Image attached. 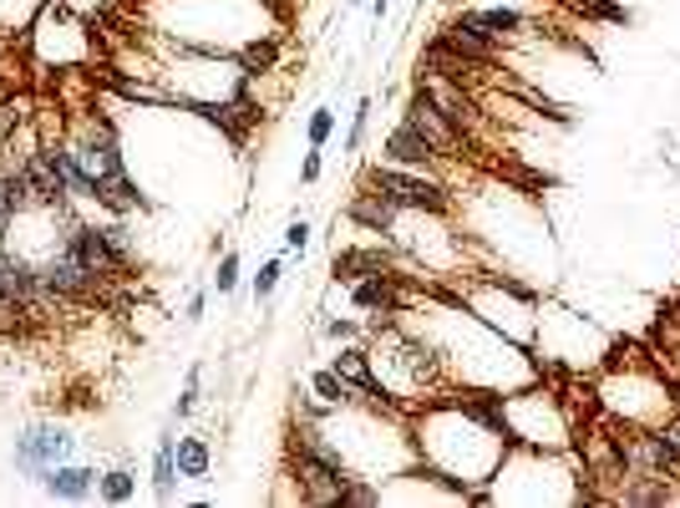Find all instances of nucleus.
<instances>
[{
    "mask_svg": "<svg viewBox=\"0 0 680 508\" xmlns=\"http://www.w3.org/2000/svg\"><path fill=\"white\" fill-rule=\"evenodd\" d=\"M72 147V158L81 163V174H87V184H92V199L107 203V209H118V214H132V209H147V199L132 188L128 168H122V153H118V137H112V128H107L102 118L87 122L81 128L77 143Z\"/></svg>",
    "mask_w": 680,
    "mask_h": 508,
    "instance_id": "obj_1",
    "label": "nucleus"
},
{
    "mask_svg": "<svg viewBox=\"0 0 680 508\" xmlns=\"http://www.w3.org/2000/svg\"><path fill=\"white\" fill-rule=\"evenodd\" d=\"M366 188L392 199L396 209H421V214H447V188L427 178L421 168H396V163H371Z\"/></svg>",
    "mask_w": 680,
    "mask_h": 508,
    "instance_id": "obj_2",
    "label": "nucleus"
},
{
    "mask_svg": "<svg viewBox=\"0 0 680 508\" xmlns=\"http://www.w3.org/2000/svg\"><path fill=\"white\" fill-rule=\"evenodd\" d=\"M66 250L77 254L81 265L92 269L97 280H128L132 275V254H128V244H122V234L118 229H97V224H66Z\"/></svg>",
    "mask_w": 680,
    "mask_h": 508,
    "instance_id": "obj_3",
    "label": "nucleus"
},
{
    "mask_svg": "<svg viewBox=\"0 0 680 508\" xmlns=\"http://www.w3.org/2000/svg\"><path fill=\"white\" fill-rule=\"evenodd\" d=\"M36 285H41V306H77V300H92L102 290V280L66 244L36 265Z\"/></svg>",
    "mask_w": 680,
    "mask_h": 508,
    "instance_id": "obj_4",
    "label": "nucleus"
},
{
    "mask_svg": "<svg viewBox=\"0 0 680 508\" xmlns=\"http://www.w3.org/2000/svg\"><path fill=\"white\" fill-rule=\"evenodd\" d=\"M406 122H412V128L432 143L437 158H462V153H468V137H462L458 128L442 118V108L432 102V92H427L421 81L412 87V97H406Z\"/></svg>",
    "mask_w": 680,
    "mask_h": 508,
    "instance_id": "obj_5",
    "label": "nucleus"
},
{
    "mask_svg": "<svg viewBox=\"0 0 680 508\" xmlns=\"http://www.w3.org/2000/svg\"><path fill=\"white\" fill-rule=\"evenodd\" d=\"M66 457H72V438H66L62 428L36 422V428H26L21 438H15V468L26 473V478H41V473L66 463Z\"/></svg>",
    "mask_w": 680,
    "mask_h": 508,
    "instance_id": "obj_6",
    "label": "nucleus"
},
{
    "mask_svg": "<svg viewBox=\"0 0 680 508\" xmlns=\"http://www.w3.org/2000/svg\"><path fill=\"white\" fill-rule=\"evenodd\" d=\"M452 26H468V31H478V36H487V41H508V36H518V31L528 26V15L513 11V5H483V11H458L452 15Z\"/></svg>",
    "mask_w": 680,
    "mask_h": 508,
    "instance_id": "obj_7",
    "label": "nucleus"
},
{
    "mask_svg": "<svg viewBox=\"0 0 680 508\" xmlns=\"http://www.w3.org/2000/svg\"><path fill=\"white\" fill-rule=\"evenodd\" d=\"M41 488H46V498H56V504H81V498H92L97 473L87 468V463H56V468L41 473Z\"/></svg>",
    "mask_w": 680,
    "mask_h": 508,
    "instance_id": "obj_8",
    "label": "nucleus"
},
{
    "mask_svg": "<svg viewBox=\"0 0 680 508\" xmlns=\"http://www.w3.org/2000/svg\"><path fill=\"white\" fill-rule=\"evenodd\" d=\"M381 153H386V163H396V168H432V163H437L432 143H427V137H421L406 118L396 122L392 133H386V147H381Z\"/></svg>",
    "mask_w": 680,
    "mask_h": 508,
    "instance_id": "obj_9",
    "label": "nucleus"
},
{
    "mask_svg": "<svg viewBox=\"0 0 680 508\" xmlns=\"http://www.w3.org/2000/svg\"><path fill=\"white\" fill-rule=\"evenodd\" d=\"M351 306L355 310H371V316H392L402 306V295H396V275L392 269H381V275H361L351 280Z\"/></svg>",
    "mask_w": 680,
    "mask_h": 508,
    "instance_id": "obj_10",
    "label": "nucleus"
},
{
    "mask_svg": "<svg viewBox=\"0 0 680 508\" xmlns=\"http://www.w3.org/2000/svg\"><path fill=\"white\" fill-rule=\"evenodd\" d=\"M336 366L340 376H346V382H351L355 391H361V397L371 401V407H381V401H386V387H381V376L371 372V356L361 346H346V351H336Z\"/></svg>",
    "mask_w": 680,
    "mask_h": 508,
    "instance_id": "obj_11",
    "label": "nucleus"
},
{
    "mask_svg": "<svg viewBox=\"0 0 680 508\" xmlns=\"http://www.w3.org/2000/svg\"><path fill=\"white\" fill-rule=\"evenodd\" d=\"M396 214H402V209H396L392 199H381V194H371V188H366V194H355V199H351V219H355V224H366L371 234H386V229L396 224Z\"/></svg>",
    "mask_w": 680,
    "mask_h": 508,
    "instance_id": "obj_12",
    "label": "nucleus"
},
{
    "mask_svg": "<svg viewBox=\"0 0 680 508\" xmlns=\"http://www.w3.org/2000/svg\"><path fill=\"white\" fill-rule=\"evenodd\" d=\"M173 432H163L153 448V498L157 504H173V488H178V457H173Z\"/></svg>",
    "mask_w": 680,
    "mask_h": 508,
    "instance_id": "obj_13",
    "label": "nucleus"
},
{
    "mask_svg": "<svg viewBox=\"0 0 680 508\" xmlns=\"http://www.w3.org/2000/svg\"><path fill=\"white\" fill-rule=\"evenodd\" d=\"M310 397H320V407H351V401H361V391L336 366H320V372H310Z\"/></svg>",
    "mask_w": 680,
    "mask_h": 508,
    "instance_id": "obj_14",
    "label": "nucleus"
},
{
    "mask_svg": "<svg viewBox=\"0 0 680 508\" xmlns=\"http://www.w3.org/2000/svg\"><path fill=\"white\" fill-rule=\"evenodd\" d=\"M173 457H178V478H209V468H213L209 438H178L173 442Z\"/></svg>",
    "mask_w": 680,
    "mask_h": 508,
    "instance_id": "obj_15",
    "label": "nucleus"
},
{
    "mask_svg": "<svg viewBox=\"0 0 680 508\" xmlns=\"http://www.w3.org/2000/svg\"><path fill=\"white\" fill-rule=\"evenodd\" d=\"M381 269H392L381 250H336V280H361V275H381Z\"/></svg>",
    "mask_w": 680,
    "mask_h": 508,
    "instance_id": "obj_16",
    "label": "nucleus"
},
{
    "mask_svg": "<svg viewBox=\"0 0 680 508\" xmlns=\"http://www.w3.org/2000/svg\"><path fill=\"white\" fill-rule=\"evenodd\" d=\"M97 494H102L107 504H128V498L138 494V478H132L128 468H112V473H102V478H97Z\"/></svg>",
    "mask_w": 680,
    "mask_h": 508,
    "instance_id": "obj_17",
    "label": "nucleus"
},
{
    "mask_svg": "<svg viewBox=\"0 0 680 508\" xmlns=\"http://www.w3.org/2000/svg\"><path fill=\"white\" fill-rule=\"evenodd\" d=\"M371 504H381V488H376V483L351 478L346 488H340V508H371Z\"/></svg>",
    "mask_w": 680,
    "mask_h": 508,
    "instance_id": "obj_18",
    "label": "nucleus"
},
{
    "mask_svg": "<svg viewBox=\"0 0 680 508\" xmlns=\"http://www.w3.org/2000/svg\"><path fill=\"white\" fill-rule=\"evenodd\" d=\"M198 387H204V366H188L184 391H178V401H173V422H178V417H188L198 407Z\"/></svg>",
    "mask_w": 680,
    "mask_h": 508,
    "instance_id": "obj_19",
    "label": "nucleus"
},
{
    "mask_svg": "<svg viewBox=\"0 0 680 508\" xmlns=\"http://www.w3.org/2000/svg\"><path fill=\"white\" fill-rule=\"evenodd\" d=\"M366 128H371V97H361L355 102V112H351V133H346V153H361V143H366Z\"/></svg>",
    "mask_w": 680,
    "mask_h": 508,
    "instance_id": "obj_20",
    "label": "nucleus"
},
{
    "mask_svg": "<svg viewBox=\"0 0 680 508\" xmlns=\"http://www.w3.org/2000/svg\"><path fill=\"white\" fill-rule=\"evenodd\" d=\"M330 133H336V108H315L310 122H305V137H310V147H326Z\"/></svg>",
    "mask_w": 680,
    "mask_h": 508,
    "instance_id": "obj_21",
    "label": "nucleus"
},
{
    "mask_svg": "<svg viewBox=\"0 0 680 508\" xmlns=\"http://www.w3.org/2000/svg\"><path fill=\"white\" fill-rule=\"evenodd\" d=\"M279 275H285V259H264L260 275H254V300H270L279 285Z\"/></svg>",
    "mask_w": 680,
    "mask_h": 508,
    "instance_id": "obj_22",
    "label": "nucleus"
},
{
    "mask_svg": "<svg viewBox=\"0 0 680 508\" xmlns=\"http://www.w3.org/2000/svg\"><path fill=\"white\" fill-rule=\"evenodd\" d=\"M234 285H239V254L229 250V254H223V259H219V275H213V290H219V295H229V290H234Z\"/></svg>",
    "mask_w": 680,
    "mask_h": 508,
    "instance_id": "obj_23",
    "label": "nucleus"
},
{
    "mask_svg": "<svg viewBox=\"0 0 680 508\" xmlns=\"http://www.w3.org/2000/svg\"><path fill=\"white\" fill-rule=\"evenodd\" d=\"M15 214H21V209H15V199H11V188H6V168H0V240H6V234H11Z\"/></svg>",
    "mask_w": 680,
    "mask_h": 508,
    "instance_id": "obj_24",
    "label": "nucleus"
},
{
    "mask_svg": "<svg viewBox=\"0 0 680 508\" xmlns=\"http://www.w3.org/2000/svg\"><path fill=\"white\" fill-rule=\"evenodd\" d=\"M285 250H289V254H305V250H310V224H305V219H289Z\"/></svg>",
    "mask_w": 680,
    "mask_h": 508,
    "instance_id": "obj_25",
    "label": "nucleus"
},
{
    "mask_svg": "<svg viewBox=\"0 0 680 508\" xmlns=\"http://www.w3.org/2000/svg\"><path fill=\"white\" fill-rule=\"evenodd\" d=\"M320 168H326V158H320V147H310V153H305V163H300V178H305V184H315V178H320Z\"/></svg>",
    "mask_w": 680,
    "mask_h": 508,
    "instance_id": "obj_26",
    "label": "nucleus"
},
{
    "mask_svg": "<svg viewBox=\"0 0 680 508\" xmlns=\"http://www.w3.org/2000/svg\"><path fill=\"white\" fill-rule=\"evenodd\" d=\"M326 335H330V341H355V335H361V325H355V321H326Z\"/></svg>",
    "mask_w": 680,
    "mask_h": 508,
    "instance_id": "obj_27",
    "label": "nucleus"
},
{
    "mask_svg": "<svg viewBox=\"0 0 680 508\" xmlns=\"http://www.w3.org/2000/svg\"><path fill=\"white\" fill-rule=\"evenodd\" d=\"M204 306H209V295L198 290V295H188V306H184V321H204Z\"/></svg>",
    "mask_w": 680,
    "mask_h": 508,
    "instance_id": "obj_28",
    "label": "nucleus"
},
{
    "mask_svg": "<svg viewBox=\"0 0 680 508\" xmlns=\"http://www.w3.org/2000/svg\"><path fill=\"white\" fill-rule=\"evenodd\" d=\"M244 62H249V67H270V62H275V46H254Z\"/></svg>",
    "mask_w": 680,
    "mask_h": 508,
    "instance_id": "obj_29",
    "label": "nucleus"
},
{
    "mask_svg": "<svg viewBox=\"0 0 680 508\" xmlns=\"http://www.w3.org/2000/svg\"><path fill=\"white\" fill-rule=\"evenodd\" d=\"M351 5H361V0H351Z\"/></svg>",
    "mask_w": 680,
    "mask_h": 508,
    "instance_id": "obj_30",
    "label": "nucleus"
}]
</instances>
